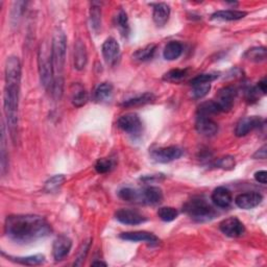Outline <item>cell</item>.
Returning <instances> with one entry per match:
<instances>
[{
    "label": "cell",
    "instance_id": "6",
    "mask_svg": "<svg viewBox=\"0 0 267 267\" xmlns=\"http://www.w3.org/2000/svg\"><path fill=\"white\" fill-rule=\"evenodd\" d=\"M117 127L132 137H139L143 131V123L136 113H128L117 120Z\"/></svg>",
    "mask_w": 267,
    "mask_h": 267
},
{
    "label": "cell",
    "instance_id": "42",
    "mask_svg": "<svg viewBox=\"0 0 267 267\" xmlns=\"http://www.w3.org/2000/svg\"><path fill=\"white\" fill-rule=\"evenodd\" d=\"M255 180L257 182H259L263 185H265L267 183V172L265 170H260V171H257L255 173Z\"/></svg>",
    "mask_w": 267,
    "mask_h": 267
},
{
    "label": "cell",
    "instance_id": "44",
    "mask_svg": "<svg viewBox=\"0 0 267 267\" xmlns=\"http://www.w3.org/2000/svg\"><path fill=\"white\" fill-rule=\"evenodd\" d=\"M258 87L260 88V90L263 92V94L266 93V79L263 78L261 81L258 83Z\"/></svg>",
    "mask_w": 267,
    "mask_h": 267
},
{
    "label": "cell",
    "instance_id": "43",
    "mask_svg": "<svg viewBox=\"0 0 267 267\" xmlns=\"http://www.w3.org/2000/svg\"><path fill=\"white\" fill-rule=\"evenodd\" d=\"M266 145H263L260 149L257 150L255 153H254V156L253 158L254 159H260V160H265L266 159V155H267V152H266Z\"/></svg>",
    "mask_w": 267,
    "mask_h": 267
},
{
    "label": "cell",
    "instance_id": "24",
    "mask_svg": "<svg viewBox=\"0 0 267 267\" xmlns=\"http://www.w3.org/2000/svg\"><path fill=\"white\" fill-rule=\"evenodd\" d=\"M155 98L156 97L152 93H150V92H146V93H143L141 95H138V96H135L133 98L125 100L121 104V106L125 107V108L144 106V105L149 104V102H152L153 100H155Z\"/></svg>",
    "mask_w": 267,
    "mask_h": 267
},
{
    "label": "cell",
    "instance_id": "14",
    "mask_svg": "<svg viewBox=\"0 0 267 267\" xmlns=\"http://www.w3.org/2000/svg\"><path fill=\"white\" fill-rule=\"evenodd\" d=\"M119 237L123 240L132 242H145L148 244H158L160 239L155 234L145 232V231H136V232H126L121 233Z\"/></svg>",
    "mask_w": 267,
    "mask_h": 267
},
{
    "label": "cell",
    "instance_id": "4",
    "mask_svg": "<svg viewBox=\"0 0 267 267\" xmlns=\"http://www.w3.org/2000/svg\"><path fill=\"white\" fill-rule=\"evenodd\" d=\"M183 211L197 222H208L216 217L217 212L203 198H193L184 204Z\"/></svg>",
    "mask_w": 267,
    "mask_h": 267
},
{
    "label": "cell",
    "instance_id": "26",
    "mask_svg": "<svg viewBox=\"0 0 267 267\" xmlns=\"http://www.w3.org/2000/svg\"><path fill=\"white\" fill-rule=\"evenodd\" d=\"M243 57L251 62H255V63H261L266 60V48L264 46L250 48L245 51Z\"/></svg>",
    "mask_w": 267,
    "mask_h": 267
},
{
    "label": "cell",
    "instance_id": "23",
    "mask_svg": "<svg viewBox=\"0 0 267 267\" xmlns=\"http://www.w3.org/2000/svg\"><path fill=\"white\" fill-rule=\"evenodd\" d=\"M183 53V45L179 41H170L163 50V57L167 61H174L181 57Z\"/></svg>",
    "mask_w": 267,
    "mask_h": 267
},
{
    "label": "cell",
    "instance_id": "11",
    "mask_svg": "<svg viewBox=\"0 0 267 267\" xmlns=\"http://www.w3.org/2000/svg\"><path fill=\"white\" fill-rule=\"evenodd\" d=\"M72 249V240L66 235H60L54 241L53 255L56 261L64 260Z\"/></svg>",
    "mask_w": 267,
    "mask_h": 267
},
{
    "label": "cell",
    "instance_id": "27",
    "mask_svg": "<svg viewBox=\"0 0 267 267\" xmlns=\"http://www.w3.org/2000/svg\"><path fill=\"white\" fill-rule=\"evenodd\" d=\"M113 85L111 83H101L98 85L94 92V98L98 102L106 101L112 97Z\"/></svg>",
    "mask_w": 267,
    "mask_h": 267
},
{
    "label": "cell",
    "instance_id": "17",
    "mask_svg": "<svg viewBox=\"0 0 267 267\" xmlns=\"http://www.w3.org/2000/svg\"><path fill=\"white\" fill-rule=\"evenodd\" d=\"M211 200L215 206L220 209L229 208L233 202V197L231 191L225 187H217L212 193Z\"/></svg>",
    "mask_w": 267,
    "mask_h": 267
},
{
    "label": "cell",
    "instance_id": "37",
    "mask_svg": "<svg viewBox=\"0 0 267 267\" xmlns=\"http://www.w3.org/2000/svg\"><path fill=\"white\" fill-rule=\"evenodd\" d=\"M119 198L126 201L130 202H139V191L133 188H122L118 192Z\"/></svg>",
    "mask_w": 267,
    "mask_h": 267
},
{
    "label": "cell",
    "instance_id": "22",
    "mask_svg": "<svg viewBox=\"0 0 267 267\" xmlns=\"http://www.w3.org/2000/svg\"><path fill=\"white\" fill-rule=\"evenodd\" d=\"M8 260H11L15 263L21 264V265H26V266H36V265H41L45 262V257L44 255H34V256H27V257H12V256H6Z\"/></svg>",
    "mask_w": 267,
    "mask_h": 267
},
{
    "label": "cell",
    "instance_id": "13",
    "mask_svg": "<svg viewBox=\"0 0 267 267\" xmlns=\"http://www.w3.org/2000/svg\"><path fill=\"white\" fill-rule=\"evenodd\" d=\"M101 53L108 64H115L120 57V46L114 38H108L101 46Z\"/></svg>",
    "mask_w": 267,
    "mask_h": 267
},
{
    "label": "cell",
    "instance_id": "28",
    "mask_svg": "<svg viewBox=\"0 0 267 267\" xmlns=\"http://www.w3.org/2000/svg\"><path fill=\"white\" fill-rule=\"evenodd\" d=\"M65 181H66V178L64 174H56V176L48 179V181L45 183L44 190L48 193L58 192L60 188L63 186Z\"/></svg>",
    "mask_w": 267,
    "mask_h": 267
},
{
    "label": "cell",
    "instance_id": "32",
    "mask_svg": "<svg viewBox=\"0 0 267 267\" xmlns=\"http://www.w3.org/2000/svg\"><path fill=\"white\" fill-rule=\"evenodd\" d=\"M115 24L119 28L121 34L123 36H128L130 34V25H129V18L127 13L120 9L115 17Z\"/></svg>",
    "mask_w": 267,
    "mask_h": 267
},
{
    "label": "cell",
    "instance_id": "25",
    "mask_svg": "<svg viewBox=\"0 0 267 267\" xmlns=\"http://www.w3.org/2000/svg\"><path fill=\"white\" fill-rule=\"evenodd\" d=\"M0 164H1V174L4 177L8 169V155L6 148V131L5 126L3 125L1 128V146H0Z\"/></svg>",
    "mask_w": 267,
    "mask_h": 267
},
{
    "label": "cell",
    "instance_id": "7",
    "mask_svg": "<svg viewBox=\"0 0 267 267\" xmlns=\"http://www.w3.org/2000/svg\"><path fill=\"white\" fill-rule=\"evenodd\" d=\"M184 155V150L178 146L159 147L150 152V157L158 163H169L180 159Z\"/></svg>",
    "mask_w": 267,
    "mask_h": 267
},
{
    "label": "cell",
    "instance_id": "20",
    "mask_svg": "<svg viewBox=\"0 0 267 267\" xmlns=\"http://www.w3.org/2000/svg\"><path fill=\"white\" fill-rule=\"evenodd\" d=\"M74 68L77 70L85 69L88 63V55L85 43L81 40H77L74 44Z\"/></svg>",
    "mask_w": 267,
    "mask_h": 267
},
{
    "label": "cell",
    "instance_id": "35",
    "mask_svg": "<svg viewBox=\"0 0 267 267\" xmlns=\"http://www.w3.org/2000/svg\"><path fill=\"white\" fill-rule=\"evenodd\" d=\"M90 21H91V27L94 30L95 33H98L101 26V9L98 6L92 5L90 9Z\"/></svg>",
    "mask_w": 267,
    "mask_h": 267
},
{
    "label": "cell",
    "instance_id": "41",
    "mask_svg": "<svg viewBox=\"0 0 267 267\" xmlns=\"http://www.w3.org/2000/svg\"><path fill=\"white\" fill-rule=\"evenodd\" d=\"M91 239H88L87 241H85L83 244H81L80 249L78 251L77 254V260L74 262V265H81V262H83L86 258V256L88 254V251L90 250V245H91Z\"/></svg>",
    "mask_w": 267,
    "mask_h": 267
},
{
    "label": "cell",
    "instance_id": "21",
    "mask_svg": "<svg viewBox=\"0 0 267 267\" xmlns=\"http://www.w3.org/2000/svg\"><path fill=\"white\" fill-rule=\"evenodd\" d=\"M248 13L236 9H222V11L215 12L211 17L214 20H222V21H236V20L243 19Z\"/></svg>",
    "mask_w": 267,
    "mask_h": 267
},
{
    "label": "cell",
    "instance_id": "29",
    "mask_svg": "<svg viewBox=\"0 0 267 267\" xmlns=\"http://www.w3.org/2000/svg\"><path fill=\"white\" fill-rule=\"evenodd\" d=\"M157 50V45L155 44H149L147 46H145L144 48L138 49L137 51H135V54L133 55V59L138 62H145L150 60L153 55H155Z\"/></svg>",
    "mask_w": 267,
    "mask_h": 267
},
{
    "label": "cell",
    "instance_id": "40",
    "mask_svg": "<svg viewBox=\"0 0 267 267\" xmlns=\"http://www.w3.org/2000/svg\"><path fill=\"white\" fill-rule=\"evenodd\" d=\"M235 158L232 156H225L218 159L214 163V166L224 170H232L235 167Z\"/></svg>",
    "mask_w": 267,
    "mask_h": 267
},
{
    "label": "cell",
    "instance_id": "18",
    "mask_svg": "<svg viewBox=\"0 0 267 267\" xmlns=\"http://www.w3.org/2000/svg\"><path fill=\"white\" fill-rule=\"evenodd\" d=\"M195 129L199 132V134L206 137L214 136L215 134L218 132V126L214 120L210 117L206 116H198L197 123H195Z\"/></svg>",
    "mask_w": 267,
    "mask_h": 267
},
{
    "label": "cell",
    "instance_id": "8",
    "mask_svg": "<svg viewBox=\"0 0 267 267\" xmlns=\"http://www.w3.org/2000/svg\"><path fill=\"white\" fill-rule=\"evenodd\" d=\"M264 125V119L259 116H249L240 119L235 128V135L237 137H244L251 132L259 129Z\"/></svg>",
    "mask_w": 267,
    "mask_h": 267
},
{
    "label": "cell",
    "instance_id": "39",
    "mask_svg": "<svg viewBox=\"0 0 267 267\" xmlns=\"http://www.w3.org/2000/svg\"><path fill=\"white\" fill-rule=\"evenodd\" d=\"M192 87H193L192 95L197 99L203 98L211 90V84H199V85H194Z\"/></svg>",
    "mask_w": 267,
    "mask_h": 267
},
{
    "label": "cell",
    "instance_id": "12",
    "mask_svg": "<svg viewBox=\"0 0 267 267\" xmlns=\"http://www.w3.org/2000/svg\"><path fill=\"white\" fill-rule=\"evenodd\" d=\"M263 197L258 192H246L239 194L235 199L236 206L243 210H252L262 202Z\"/></svg>",
    "mask_w": 267,
    "mask_h": 267
},
{
    "label": "cell",
    "instance_id": "2",
    "mask_svg": "<svg viewBox=\"0 0 267 267\" xmlns=\"http://www.w3.org/2000/svg\"><path fill=\"white\" fill-rule=\"evenodd\" d=\"M4 231L9 239L21 244L36 242L53 233V229L44 217L30 214L7 216Z\"/></svg>",
    "mask_w": 267,
    "mask_h": 267
},
{
    "label": "cell",
    "instance_id": "10",
    "mask_svg": "<svg viewBox=\"0 0 267 267\" xmlns=\"http://www.w3.org/2000/svg\"><path fill=\"white\" fill-rule=\"evenodd\" d=\"M220 231L228 237L238 238L245 233L244 224L237 217H229L219 224Z\"/></svg>",
    "mask_w": 267,
    "mask_h": 267
},
{
    "label": "cell",
    "instance_id": "15",
    "mask_svg": "<svg viewBox=\"0 0 267 267\" xmlns=\"http://www.w3.org/2000/svg\"><path fill=\"white\" fill-rule=\"evenodd\" d=\"M115 218L127 225H137L146 221V218L138 211L131 209H120L115 213Z\"/></svg>",
    "mask_w": 267,
    "mask_h": 267
},
{
    "label": "cell",
    "instance_id": "19",
    "mask_svg": "<svg viewBox=\"0 0 267 267\" xmlns=\"http://www.w3.org/2000/svg\"><path fill=\"white\" fill-rule=\"evenodd\" d=\"M170 7L167 3L160 2L153 5L152 19L158 26H164L169 20Z\"/></svg>",
    "mask_w": 267,
    "mask_h": 267
},
{
    "label": "cell",
    "instance_id": "9",
    "mask_svg": "<svg viewBox=\"0 0 267 267\" xmlns=\"http://www.w3.org/2000/svg\"><path fill=\"white\" fill-rule=\"evenodd\" d=\"M237 91L232 86L224 87L219 90L216 95V99H214L216 102L220 112H229L232 110Z\"/></svg>",
    "mask_w": 267,
    "mask_h": 267
},
{
    "label": "cell",
    "instance_id": "34",
    "mask_svg": "<svg viewBox=\"0 0 267 267\" xmlns=\"http://www.w3.org/2000/svg\"><path fill=\"white\" fill-rule=\"evenodd\" d=\"M116 165V162L111 159V158H101L99 160H97V162L95 163V170L98 172V173H107V172H110L113 168L115 167Z\"/></svg>",
    "mask_w": 267,
    "mask_h": 267
},
{
    "label": "cell",
    "instance_id": "36",
    "mask_svg": "<svg viewBox=\"0 0 267 267\" xmlns=\"http://www.w3.org/2000/svg\"><path fill=\"white\" fill-rule=\"evenodd\" d=\"M158 216L163 221L170 222L173 221L174 219H177V217L179 216V212L176 208L162 207L158 210Z\"/></svg>",
    "mask_w": 267,
    "mask_h": 267
},
{
    "label": "cell",
    "instance_id": "1",
    "mask_svg": "<svg viewBox=\"0 0 267 267\" xmlns=\"http://www.w3.org/2000/svg\"><path fill=\"white\" fill-rule=\"evenodd\" d=\"M4 92H3V109L5 119L14 142L18 137V108L20 84H21V64L17 57L7 58L4 68Z\"/></svg>",
    "mask_w": 267,
    "mask_h": 267
},
{
    "label": "cell",
    "instance_id": "33",
    "mask_svg": "<svg viewBox=\"0 0 267 267\" xmlns=\"http://www.w3.org/2000/svg\"><path fill=\"white\" fill-rule=\"evenodd\" d=\"M71 100H72V104L74 107L76 108L83 107L88 102V93L83 87L77 86V88L72 93V98H71Z\"/></svg>",
    "mask_w": 267,
    "mask_h": 267
},
{
    "label": "cell",
    "instance_id": "31",
    "mask_svg": "<svg viewBox=\"0 0 267 267\" xmlns=\"http://www.w3.org/2000/svg\"><path fill=\"white\" fill-rule=\"evenodd\" d=\"M188 69H172L164 74L163 79L169 83H179L188 75Z\"/></svg>",
    "mask_w": 267,
    "mask_h": 267
},
{
    "label": "cell",
    "instance_id": "30",
    "mask_svg": "<svg viewBox=\"0 0 267 267\" xmlns=\"http://www.w3.org/2000/svg\"><path fill=\"white\" fill-rule=\"evenodd\" d=\"M220 113L218 106L216 102H215L214 99L202 102V104L199 107L198 110V116H206V117H210L211 115L214 114H218Z\"/></svg>",
    "mask_w": 267,
    "mask_h": 267
},
{
    "label": "cell",
    "instance_id": "3",
    "mask_svg": "<svg viewBox=\"0 0 267 267\" xmlns=\"http://www.w3.org/2000/svg\"><path fill=\"white\" fill-rule=\"evenodd\" d=\"M66 50L67 37L63 29L57 27L54 32L53 42H51V60H53L54 69V87L51 92L57 99H60L63 95Z\"/></svg>",
    "mask_w": 267,
    "mask_h": 267
},
{
    "label": "cell",
    "instance_id": "5",
    "mask_svg": "<svg viewBox=\"0 0 267 267\" xmlns=\"http://www.w3.org/2000/svg\"><path fill=\"white\" fill-rule=\"evenodd\" d=\"M38 66L41 84L47 91H51L54 87V69L53 60H51V48L47 43H42L38 54Z\"/></svg>",
    "mask_w": 267,
    "mask_h": 267
},
{
    "label": "cell",
    "instance_id": "45",
    "mask_svg": "<svg viewBox=\"0 0 267 267\" xmlns=\"http://www.w3.org/2000/svg\"><path fill=\"white\" fill-rule=\"evenodd\" d=\"M92 265L95 266V265H102V266H107V264L105 262H101V261H95L92 263Z\"/></svg>",
    "mask_w": 267,
    "mask_h": 267
},
{
    "label": "cell",
    "instance_id": "38",
    "mask_svg": "<svg viewBox=\"0 0 267 267\" xmlns=\"http://www.w3.org/2000/svg\"><path fill=\"white\" fill-rule=\"evenodd\" d=\"M218 73H202L198 76H195L191 79V85H199V84H211L213 80L218 78Z\"/></svg>",
    "mask_w": 267,
    "mask_h": 267
},
{
    "label": "cell",
    "instance_id": "16",
    "mask_svg": "<svg viewBox=\"0 0 267 267\" xmlns=\"http://www.w3.org/2000/svg\"><path fill=\"white\" fill-rule=\"evenodd\" d=\"M163 200V192L161 188L149 186L139 191V202L146 204H158Z\"/></svg>",
    "mask_w": 267,
    "mask_h": 267
}]
</instances>
